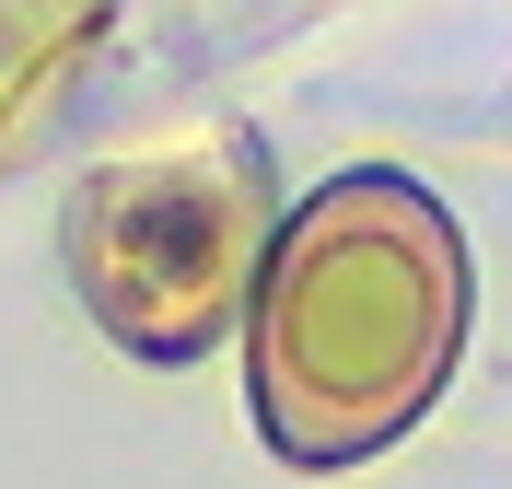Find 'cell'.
Here are the masks:
<instances>
[{"label":"cell","mask_w":512,"mask_h":489,"mask_svg":"<svg viewBox=\"0 0 512 489\" xmlns=\"http://www.w3.org/2000/svg\"><path fill=\"white\" fill-rule=\"evenodd\" d=\"M256 431L291 466H361L443 396L466 245L419 175H326L256 257Z\"/></svg>","instance_id":"1"},{"label":"cell","mask_w":512,"mask_h":489,"mask_svg":"<svg viewBox=\"0 0 512 489\" xmlns=\"http://www.w3.org/2000/svg\"><path fill=\"white\" fill-rule=\"evenodd\" d=\"M256 257H268V222L222 152L105 163L70 210V280L94 326L140 361H198L256 303Z\"/></svg>","instance_id":"2"}]
</instances>
